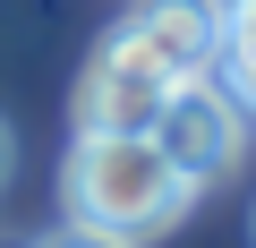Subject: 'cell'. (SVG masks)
<instances>
[{
    "label": "cell",
    "instance_id": "cell-4",
    "mask_svg": "<svg viewBox=\"0 0 256 248\" xmlns=\"http://www.w3.org/2000/svg\"><path fill=\"white\" fill-rule=\"evenodd\" d=\"M128 26L171 77H222V9L214 0H137Z\"/></svg>",
    "mask_w": 256,
    "mask_h": 248
},
{
    "label": "cell",
    "instance_id": "cell-8",
    "mask_svg": "<svg viewBox=\"0 0 256 248\" xmlns=\"http://www.w3.org/2000/svg\"><path fill=\"white\" fill-rule=\"evenodd\" d=\"M0 248H18V239H0Z\"/></svg>",
    "mask_w": 256,
    "mask_h": 248
},
{
    "label": "cell",
    "instance_id": "cell-5",
    "mask_svg": "<svg viewBox=\"0 0 256 248\" xmlns=\"http://www.w3.org/2000/svg\"><path fill=\"white\" fill-rule=\"evenodd\" d=\"M222 69H256V0L222 9Z\"/></svg>",
    "mask_w": 256,
    "mask_h": 248
},
{
    "label": "cell",
    "instance_id": "cell-7",
    "mask_svg": "<svg viewBox=\"0 0 256 248\" xmlns=\"http://www.w3.org/2000/svg\"><path fill=\"white\" fill-rule=\"evenodd\" d=\"M0 180H9V120H0Z\"/></svg>",
    "mask_w": 256,
    "mask_h": 248
},
{
    "label": "cell",
    "instance_id": "cell-2",
    "mask_svg": "<svg viewBox=\"0 0 256 248\" xmlns=\"http://www.w3.org/2000/svg\"><path fill=\"white\" fill-rule=\"evenodd\" d=\"M171 69L137 43V26H111L94 43V60L77 69V137H146L154 129V111L171 103Z\"/></svg>",
    "mask_w": 256,
    "mask_h": 248
},
{
    "label": "cell",
    "instance_id": "cell-3",
    "mask_svg": "<svg viewBox=\"0 0 256 248\" xmlns=\"http://www.w3.org/2000/svg\"><path fill=\"white\" fill-rule=\"evenodd\" d=\"M146 137H154L196 188H214V180L239 163V146H248V111H239V94H230L222 77H180Z\"/></svg>",
    "mask_w": 256,
    "mask_h": 248
},
{
    "label": "cell",
    "instance_id": "cell-6",
    "mask_svg": "<svg viewBox=\"0 0 256 248\" xmlns=\"http://www.w3.org/2000/svg\"><path fill=\"white\" fill-rule=\"evenodd\" d=\"M34 248H128V239H111V231H86V222H60L52 239H34Z\"/></svg>",
    "mask_w": 256,
    "mask_h": 248
},
{
    "label": "cell",
    "instance_id": "cell-1",
    "mask_svg": "<svg viewBox=\"0 0 256 248\" xmlns=\"http://www.w3.org/2000/svg\"><path fill=\"white\" fill-rule=\"evenodd\" d=\"M68 222L111 231V239H154L196 205V180L154 146V137H77L68 154Z\"/></svg>",
    "mask_w": 256,
    "mask_h": 248
}]
</instances>
